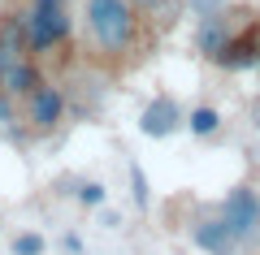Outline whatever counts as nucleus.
Listing matches in <instances>:
<instances>
[{
	"label": "nucleus",
	"instance_id": "obj_3",
	"mask_svg": "<svg viewBox=\"0 0 260 255\" xmlns=\"http://www.w3.org/2000/svg\"><path fill=\"white\" fill-rule=\"evenodd\" d=\"M26 26H30V48L35 56H48L56 48L70 44V13H65V0H35L26 13Z\"/></svg>",
	"mask_w": 260,
	"mask_h": 255
},
{
	"label": "nucleus",
	"instance_id": "obj_13",
	"mask_svg": "<svg viewBox=\"0 0 260 255\" xmlns=\"http://www.w3.org/2000/svg\"><path fill=\"white\" fill-rule=\"evenodd\" d=\"M74 195H78V203H83V208H100V203L109 199V191H104L100 182H78Z\"/></svg>",
	"mask_w": 260,
	"mask_h": 255
},
{
	"label": "nucleus",
	"instance_id": "obj_17",
	"mask_svg": "<svg viewBox=\"0 0 260 255\" xmlns=\"http://www.w3.org/2000/svg\"><path fill=\"white\" fill-rule=\"evenodd\" d=\"M251 126H256V130H260V100H256V104H251Z\"/></svg>",
	"mask_w": 260,
	"mask_h": 255
},
{
	"label": "nucleus",
	"instance_id": "obj_12",
	"mask_svg": "<svg viewBox=\"0 0 260 255\" xmlns=\"http://www.w3.org/2000/svg\"><path fill=\"white\" fill-rule=\"evenodd\" d=\"M22 126H26V121H22V100H13V95L0 87V134H5V138H18Z\"/></svg>",
	"mask_w": 260,
	"mask_h": 255
},
{
	"label": "nucleus",
	"instance_id": "obj_5",
	"mask_svg": "<svg viewBox=\"0 0 260 255\" xmlns=\"http://www.w3.org/2000/svg\"><path fill=\"white\" fill-rule=\"evenodd\" d=\"M243 35V26H239V9H217V13H204V18L195 22V52L204 56V61H213V65H221V56L230 52V44Z\"/></svg>",
	"mask_w": 260,
	"mask_h": 255
},
{
	"label": "nucleus",
	"instance_id": "obj_6",
	"mask_svg": "<svg viewBox=\"0 0 260 255\" xmlns=\"http://www.w3.org/2000/svg\"><path fill=\"white\" fill-rule=\"evenodd\" d=\"M30 56H35V48H30L26 18H18V13H0V82H5L9 69H18V65L30 61Z\"/></svg>",
	"mask_w": 260,
	"mask_h": 255
},
{
	"label": "nucleus",
	"instance_id": "obj_16",
	"mask_svg": "<svg viewBox=\"0 0 260 255\" xmlns=\"http://www.w3.org/2000/svg\"><path fill=\"white\" fill-rule=\"evenodd\" d=\"M182 5L195 13V18H204V13H217V9H225L230 0H182Z\"/></svg>",
	"mask_w": 260,
	"mask_h": 255
},
{
	"label": "nucleus",
	"instance_id": "obj_8",
	"mask_svg": "<svg viewBox=\"0 0 260 255\" xmlns=\"http://www.w3.org/2000/svg\"><path fill=\"white\" fill-rule=\"evenodd\" d=\"M182 121H186V113H182V104H178L174 95H156V100H152L148 108L139 113V130H143L148 138H165V134H174Z\"/></svg>",
	"mask_w": 260,
	"mask_h": 255
},
{
	"label": "nucleus",
	"instance_id": "obj_14",
	"mask_svg": "<svg viewBox=\"0 0 260 255\" xmlns=\"http://www.w3.org/2000/svg\"><path fill=\"white\" fill-rule=\"evenodd\" d=\"M44 251H48L44 234H18L13 238V255H44Z\"/></svg>",
	"mask_w": 260,
	"mask_h": 255
},
{
	"label": "nucleus",
	"instance_id": "obj_18",
	"mask_svg": "<svg viewBox=\"0 0 260 255\" xmlns=\"http://www.w3.org/2000/svg\"><path fill=\"white\" fill-rule=\"evenodd\" d=\"M256 44H260V18H256Z\"/></svg>",
	"mask_w": 260,
	"mask_h": 255
},
{
	"label": "nucleus",
	"instance_id": "obj_2",
	"mask_svg": "<svg viewBox=\"0 0 260 255\" xmlns=\"http://www.w3.org/2000/svg\"><path fill=\"white\" fill-rule=\"evenodd\" d=\"M217 208H221L225 225H230V234L239 238L243 251H256V246H260V191H256V186L239 182Z\"/></svg>",
	"mask_w": 260,
	"mask_h": 255
},
{
	"label": "nucleus",
	"instance_id": "obj_19",
	"mask_svg": "<svg viewBox=\"0 0 260 255\" xmlns=\"http://www.w3.org/2000/svg\"><path fill=\"white\" fill-rule=\"evenodd\" d=\"M256 69H260V65H256Z\"/></svg>",
	"mask_w": 260,
	"mask_h": 255
},
{
	"label": "nucleus",
	"instance_id": "obj_1",
	"mask_svg": "<svg viewBox=\"0 0 260 255\" xmlns=\"http://www.w3.org/2000/svg\"><path fill=\"white\" fill-rule=\"evenodd\" d=\"M152 22L130 0H83V61L104 78L139 69L152 44Z\"/></svg>",
	"mask_w": 260,
	"mask_h": 255
},
{
	"label": "nucleus",
	"instance_id": "obj_15",
	"mask_svg": "<svg viewBox=\"0 0 260 255\" xmlns=\"http://www.w3.org/2000/svg\"><path fill=\"white\" fill-rule=\"evenodd\" d=\"M130 182H135V203H139L143 212H148V177H143L139 164H130Z\"/></svg>",
	"mask_w": 260,
	"mask_h": 255
},
{
	"label": "nucleus",
	"instance_id": "obj_7",
	"mask_svg": "<svg viewBox=\"0 0 260 255\" xmlns=\"http://www.w3.org/2000/svg\"><path fill=\"white\" fill-rule=\"evenodd\" d=\"M191 242L200 246V251H208V255H239L243 251L239 238H234L230 225H225L221 208H213V212H204V216L191 221Z\"/></svg>",
	"mask_w": 260,
	"mask_h": 255
},
{
	"label": "nucleus",
	"instance_id": "obj_9",
	"mask_svg": "<svg viewBox=\"0 0 260 255\" xmlns=\"http://www.w3.org/2000/svg\"><path fill=\"white\" fill-rule=\"evenodd\" d=\"M39 82H44V74H39L35 56H30V61H22V65H18V69H9V74H5V82H0V87H5V91H9L13 100H26V95L35 91Z\"/></svg>",
	"mask_w": 260,
	"mask_h": 255
},
{
	"label": "nucleus",
	"instance_id": "obj_10",
	"mask_svg": "<svg viewBox=\"0 0 260 255\" xmlns=\"http://www.w3.org/2000/svg\"><path fill=\"white\" fill-rule=\"evenodd\" d=\"M130 5H135L152 26H160V30H169L178 18H182V9H186L182 0H130Z\"/></svg>",
	"mask_w": 260,
	"mask_h": 255
},
{
	"label": "nucleus",
	"instance_id": "obj_11",
	"mask_svg": "<svg viewBox=\"0 0 260 255\" xmlns=\"http://www.w3.org/2000/svg\"><path fill=\"white\" fill-rule=\"evenodd\" d=\"M186 126H191L195 138H208V134H217V130H221V113H217L213 104H195V108L186 113Z\"/></svg>",
	"mask_w": 260,
	"mask_h": 255
},
{
	"label": "nucleus",
	"instance_id": "obj_4",
	"mask_svg": "<svg viewBox=\"0 0 260 255\" xmlns=\"http://www.w3.org/2000/svg\"><path fill=\"white\" fill-rule=\"evenodd\" d=\"M65 108H70L65 91L56 87L52 78H44L35 91L22 100V121H26V130H30L35 138H48V134H52V130L65 121Z\"/></svg>",
	"mask_w": 260,
	"mask_h": 255
}]
</instances>
